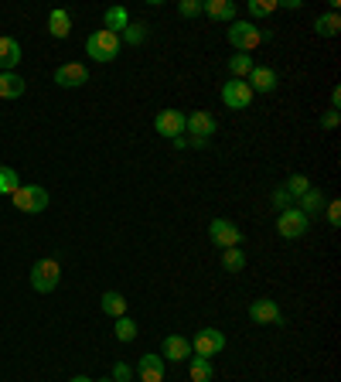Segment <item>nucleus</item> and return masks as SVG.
I'll return each instance as SVG.
<instances>
[{"label":"nucleus","instance_id":"nucleus-1","mask_svg":"<svg viewBox=\"0 0 341 382\" xmlns=\"http://www.w3.org/2000/svg\"><path fill=\"white\" fill-rule=\"evenodd\" d=\"M263 38H270V31H260L253 21H232L229 24V45L236 48V52H253V48H260L263 45Z\"/></svg>","mask_w":341,"mask_h":382},{"label":"nucleus","instance_id":"nucleus-2","mask_svg":"<svg viewBox=\"0 0 341 382\" xmlns=\"http://www.w3.org/2000/svg\"><path fill=\"white\" fill-rule=\"evenodd\" d=\"M120 45H123L120 35L99 28V31H93V35L86 38V52H89V58H96V62H113V58L120 55Z\"/></svg>","mask_w":341,"mask_h":382},{"label":"nucleus","instance_id":"nucleus-3","mask_svg":"<svg viewBox=\"0 0 341 382\" xmlns=\"http://www.w3.org/2000/svg\"><path fill=\"white\" fill-rule=\"evenodd\" d=\"M58 280H62V263L52 260V256H45V260H38V263L31 267V286H35L38 294H52L58 286Z\"/></svg>","mask_w":341,"mask_h":382},{"label":"nucleus","instance_id":"nucleus-4","mask_svg":"<svg viewBox=\"0 0 341 382\" xmlns=\"http://www.w3.org/2000/svg\"><path fill=\"white\" fill-rule=\"evenodd\" d=\"M11 202H14L21 212H28V215H38V212L48 209V191L41 188V185H21V188L11 195Z\"/></svg>","mask_w":341,"mask_h":382},{"label":"nucleus","instance_id":"nucleus-5","mask_svg":"<svg viewBox=\"0 0 341 382\" xmlns=\"http://www.w3.org/2000/svg\"><path fill=\"white\" fill-rule=\"evenodd\" d=\"M307 229H311V219H307L297 205H290V209H284L277 215V232H280L284 239H301Z\"/></svg>","mask_w":341,"mask_h":382},{"label":"nucleus","instance_id":"nucleus-6","mask_svg":"<svg viewBox=\"0 0 341 382\" xmlns=\"http://www.w3.org/2000/svg\"><path fill=\"white\" fill-rule=\"evenodd\" d=\"M226 348V335L219 328H202L195 338H191V355H202V359H212Z\"/></svg>","mask_w":341,"mask_h":382},{"label":"nucleus","instance_id":"nucleus-7","mask_svg":"<svg viewBox=\"0 0 341 382\" xmlns=\"http://www.w3.org/2000/svg\"><path fill=\"white\" fill-rule=\"evenodd\" d=\"M222 103H226L229 110H246L249 103H253V89H249L246 79H229L226 86H222Z\"/></svg>","mask_w":341,"mask_h":382},{"label":"nucleus","instance_id":"nucleus-8","mask_svg":"<svg viewBox=\"0 0 341 382\" xmlns=\"http://www.w3.org/2000/svg\"><path fill=\"white\" fill-rule=\"evenodd\" d=\"M209 236H212V243H215V246H222V249H232V246H239V243H243V232H239V226H236V222H229V219H212Z\"/></svg>","mask_w":341,"mask_h":382},{"label":"nucleus","instance_id":"nucleus-9","mask_svg":"<svg viewBox=\"0 0 341 382\" xmlns=\"http://www.w3.org/2000/svg\"><path fill=\"white\" fill-rule=\"evenodd\" d=\"M249 318H253L256 325H280V321H284V311H280L277 301L260 297V301H253V304H249Z\"/></svg>","mask_w":341,"mask_h":382},{"label":"nucleus","instance_id":"nucleus-10","mask_svg":"<svg viewBox=\"0 0 341 382\" xmlns=\"http://www.w3.org/2000/svg\"><path fill=\"white\" fill-rule=\"evenodd\" d=\"M86 82H89V69L79 65V62H69V65H58L55 69V86H62V89H79Z\"/></svg>","mask_w":341,"mask_h":382},{"label":"nucleus","instance_id":"nucleus-11","mask_svg":"<svg viewBox=\"0 0 341 382\" xmlns=\"http://www.w3.org/2000/svg\"><path fill=\"white\" fill-rule=\"evenodd\" d=\"M154 127H157V134L161 137H185V113L181 110H161L157 120H154Z\"/></svg>","mask_w":341,"mask_h":382},{"label":"nucleus","instance_id":"nucleus-12","mask_svg":"<svg viewBox=\"0 0 341 382\" xmlns=\"http://www.w3.org/2000/svg\"><path fill=\"white\" fill-rule=\"evenodd\" d=\"M185 130H188L195 140H209V137L215 134V120H212V113H205V110H195V113L185 116Z\"/></svg>","mask_w":341,"mask_h":382},{"label":"nucleus","instance_id":"nucleus-13","mask_svg":"<svg viewBox=\"0 0 341 382\" xmlns=\"http://www.w3.org/2000/svg\"><path fill=\"white\" fill-rule=\"evenodd\" d=\"M161 359H170V362H185L191 359V342L185 335H168L164 345H161Z\"/></svg>","mask_w":341,"mask_h":382},{"label":"nucleus","instance_id":"nucleus-14","mask_svg":"<svg viewBox=\"0 0 341 382\" xmlns=\"http://www.w3.org/2000/svg\"><path fill=\"white\" fill-rule=\"evenodd\" d=\"M137 376H140V382H164V359L161 355H144L137 362Z\"/></svg>","mask_w":341,"mask_h":382},{"label":"nucleus","instance_id":"nucleus-15","mask_svg":"<svg viewBox=\"0 0 341 382\" xmlns=\"http://www.w3.org/2000/svg\"><path fill=\"white\" fill-rule=\"evenodd\" d=\"M21 65V41L0 38V72H14Z\"/></svg>","mask_w":341,"mask_h":382},{"label":"nucleus","instance_id":"nucleus-16","mask_svg":"<svg viewBox=\"0 0 341 382\" xmlns=\"http://www.w3.org/2000/svg\"><path fill=\"white\" fill-rule=\"evenodd\" d=\"M324 205H328V198H324L321 188H311L307 195H301V198H297V209H301L307 219H318V215L324 212Z\"/></svg>","mask_w":341,"mask_h":382},{"label":"nucleus","instance_id":"nucleus-17","mask_svg":"<svg viewBox=\"0 0 341 382\" xmlns=\"http://www.w3.org/2000/svg\"><path fill=\"white\" fill-rule=\"evenodd\" d=\"M246 82H249L253 93H273V89H277V72H273V69H263V65H256V69L249 72Z\"/></svg>","mask_w":341,"mask_h":382},{"label":"nucleus","instance_id":"nucleus-18","mask_svg":"<svg viewBox=\"0 0 341 382\" xmlns=\"http://www.w3.org/2000/svg\"><path fill=\"white\" fill-rule=\"evenodd\" d=\"M202 14H209L212 21H236V4L232 0H202Z\"/></svg>","mask_w":341,"mask_h":382},{"label":"nucleus","instance_id":"nucleus-19","mask_svg":"<svg viewBox=\"0 0 341 382\" xmlns=\"http://www.w3.org/2000/svg\"><path fill=\"white\" fill-rule=\"evenodd\" d=\"M127 24H130V14L120 7V4H113V7H106V14H103V28L106 31H113V35H123L127 31Z\"/></svg>","mask_w":341,"mask_h":382},{"label":"nucleus","instance_id":"nucleus-20","mask_svg":"<svg viewBox=\"0 0 341 382\" xmlns=\"http://www.w3.org/2000/svg\"><path fill=\"white\" fill-rule=\"evenodd\" d=\"M24 79L18 72H0V99H21L24 96Z\"/></svg>","mask_w":341,"mask_h":382},{"label":"nucleus","instance_id":"nucleus-21","mask_svg":"<svg viewBox=\"0 0 341 382\" xmlns=\"http://www.w3.org/2000/svg\"><path fill=\"white\" fill-rule=\"evenodd\" d=\"M69 31H72V18H69V11L55 7V11L48 14V35H52V38H69Z\"/></svg>","mask_w":341,"mask_h":382},{"label":"nucleus","instance_id":"nucleus-22","mask_svg":"<svg viewBox=\"0 0 341 382\" xmlns=\"http://www.w3.org/2000/svg\"><path fill=\"white\" fill-rule=\"evenodd\" d=\"M188 372H191V382H212V376H215L212 359H202V355H191L188 359Z\"/></svg>","mask_w":341,"mask_h":382},{"label":"nucleus","instance_id":"nucleus-23","mask_svg":"<svg viewBox=\"0 0 341 382\" xmlns=\"http://www.w3.org/2000/svg\"><path fill=\"white\" fill-rule=\"evenodd\" d=\"M103 314L123 318V314H127V297H123L120 290H106V294H103Z\"/></svg>","mask_w":341,"mask_h":382},{"label":"nucleus","instance_id":"nucleus-24","mask_svg":"<svg viewBox=\"0 0 341 382\" xmlns=\"http://www.w3.org/2000/svg\"><path fill=\"white\" fill-rule=\"evenodd\" d=\"M314 31L321 35V38H335L341 31V18H338V11H328V14H321V18L314 21Z\"/></svg>","mask_w":341,"mask_h":382},{"label":"nucleus","instance_id":"nucleus-25","mask_svg":"<svg viewBox=\"0 0 341 382\" xmlns=\"http://www.w3.org/2000/svg\"><path fill=\"white\" fill-rule=\"evenodd\" d=\"M253 69H256V62H253V55H246V52H236V55L229 58V72H232V79H249Z\"/></svg>","mask_w":341,"mask_h":382},{"label":"nucleus","instance_id":"nucleus-26","mask_svg":"<svg viewBox=\"0 0 341 382\" xmlns=\"http://www.w3.org/2000/svg\"><path fill=\"white\" fill-rule=\"evenodd\" d=\"M246 267V253L239 246H232V249H222V270L226 273H239V270Z\"/></svg>","mask_w":341,"mask_h":382},{"label":"nucleus","instance_id":"nucleus-27","mask_svg":"<svg viewBox=\"0 0 341 382\" xmlns=\"http://www.w3.org/2000/svg\"><path fill=\"white\" fill-rule=\"evenodd\" d=\"M311 188H314V185H311V178H307V174H290V178H287V185H284V191L294 198V202H297L301 195H307Z\"/></svg>","mask_w":341,"mask_h":382},{"label":"nucleus","instance_id":"nucleus-28","mask_svg":"<svg viewBox=\"0 0 341 382\" xmlns=\"http://www.w3.org/2000/svg\"><path fill=\"white\" fill-rule=\"evenodd\" d=\"M21 188V178H18V171L11 168V164H0V195H14V191Z\"/></svg>","mask_w":341,"mask_h":382},{"label":"nucleus","instance_id":"nucleus-29","mask_svg":"<svg viewBox=\"0 0 341 382\" xmlns=\"http://www.w3.org/2000/svg\"><path fill=\"white\" fill-rule=\"evenodd\" d=\"M120 41H127V45H144L147 41V24H127V31L120 35Z\"/></svg>","mask_w":341,"mask_h":382},{"label":"nucleus","instance_id":"nucleus-30","mask_svg":"<svg viewBox=\"0 0 341 382\" xmlns=\"http://www.w3.org/2000/svg\"><path fill=\"white\" fill-rule=\"evenodd\" d=\"M116 338H120V342H133V338H137V325H133V318H127V314H123V318H116Z\"/></svg>","mask_w":341,"mask_h":382},{"label":"nucleus","instance_id":"nucleus-31","mask_svg":"<svg viewBox=\"0 0 341 382\" xmlns=\"http://www.w3.org/2000/svg\"><path fill=\"white\" fill-rule=\"evenodd\" d=\"M277 11V0H249V14L253 18H266Z\"/></svg>","mask_w":341,"mask_h":382},{"label":"nucleus","instance_id":"nucleus-32","mask_svg":"<svg viewBox=\"0 0 341 382\" xmlns=\"http://www.w3.org/2000/svg\"><path fill=\"white\" fill-rule=\"evenodd\" d=\"M324 215H328V226H335V229H338V226H341V202H338V198H331V202L324 205Z\"/></svg>","mask_w":341,"mask_h":382},{"label":"nucleus","instance_id":"nucleus-33","mask_svg":"<svg viewBox=\"0 0 341 382\" xmlns=\"http://www.w3.org/2000/svg\"><path fill=\"white\" fill-rule=\"evenodd\" d=\"M178 14L181 18H198L202 14V0H181L178 4Z\"/></svg>","mask_w":341,"mask_h":382},{"label":"nucleus","instance_id":"nucleus-34","mask_svg":"<svg viewBox=\"0 0 341 382\" xmlns=\"http://www.w3.org/2000/svg\"><path fill=\"white\" fill-rule=\"evenodd\" d=\"M133 379V369L127 362H116L113 365V382H130Z\"/></svg>","mask_w":341,"mask_h":382},{"label":"nucleus","instance_id":"nucleus-35","mask_svg":"<svg viewBox=\"0 0 341 382\" xmlns=\"http://www.w3.org/2000/svg\"><path fill=\"white\" fill-rule=\"evenodd\" d=\"M273 205H277V209L284 212V209H290V205H294V198H290V195H287L284 191V185H280V188L273 191Z\"/></svg>","mask_w":341,"mask_h":382},{"label":"nucleus","instance_id":"nucleus-36","mask_svg":"<svg viewBox=\"0 0 341 382\" xmlns=\"http://www.w3.org/2000/svg\"><path fill=\"white\" fill-rule=\"evenodd\" d=\"M338 120H341L338 110H328V113L321 116V127H324V130H335V127H338Z\"/></svg>","mask_w":341,"mask_h":382},{"label":"nucleus","instance_id":"nucleus-37","mask_svg":"<svg viewBox=\"0 0 341 382\" xmlns=\"http://www.w3.org/2000/svg\"><path fill=\"white\" fill-rule=\"evenodd\" d=\"M277 7H287V11H301L304 4H301V0H280Z\"/></svg>","mask_w":341,"mask_h":382},{"label":"nucleus","instance_id":"nucleus-38","mask_svg":"<svg viewBox=\"0 0 341 382\" xmlns=\"http://www.w3.org/2000/svg\"><path fill=\"white\" fill-rule=\"evenodd\" d=\"M341 106V89H335V93H331V110H338Z\"/></svg>","mask_w":341,"mask_h":382},{"label":"nucleus","instance_id":"nucleus-39","mask_svg":"<svg viewBox=\"0 0 341 382\" xmlns=\"http://www.w3.org/2000/svg\"><path fill=\"white\" fill-rule=\"evenodd\" d=\"M69 382H96V379H89V376H76V379H69Z\"/></svg>","mask_w":341,"mask_h":382},{"label":"nucleus","instance_id":"nucleus-40","mask_svg":"<svg viewBox=\"0 0 341 382\" xmlns=\"http://www.w3.org/2000/svg\"><path fill=\"white\" fill-rule=\"evenodd\" d=\"M99 382H113V379H99Z\"/></svg>","mask_w":341,"mask_h":382}]
</instances>
